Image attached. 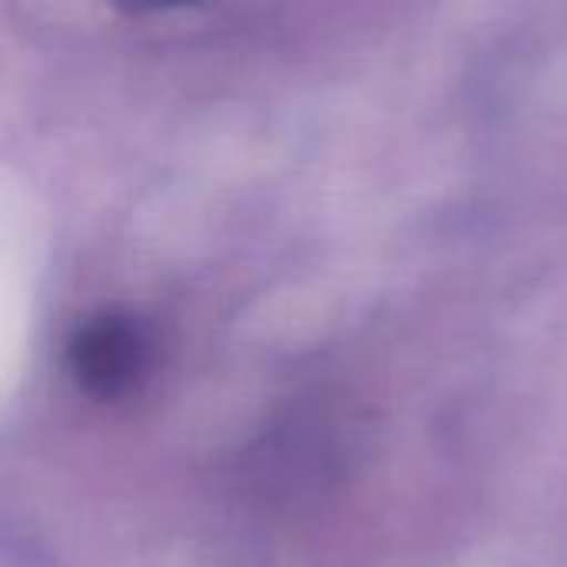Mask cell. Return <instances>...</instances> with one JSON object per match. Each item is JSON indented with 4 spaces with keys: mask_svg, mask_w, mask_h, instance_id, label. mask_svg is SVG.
I'll return each instance as SVG.
<instances>
[{
    "mask_svg": "<svg viewBox=\"0 0 567 567\" xmlns=\"http://www.w3.org/2000/svg\"><path fill=\"white\" fill-rule=\"evenodd\" d=\"M143 365H146V346L140 332L123 319H96L70 346L73 375L86 392L100 399H113L133 389Z\"/></svg>",
    "mask_w": 567,
    "mask_h": 567,
    "instance_id": "6da1fadb",
    "label": "cell"
}]
</instances>
